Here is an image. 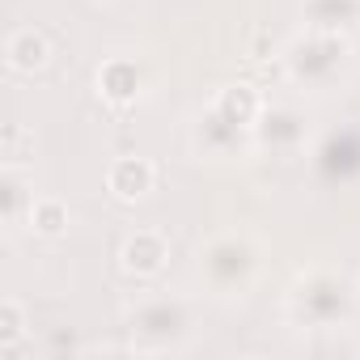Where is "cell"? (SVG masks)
Instances as JSON below:
<instances>
[{"label": "cell", "mask_w": 360, "mask_h": 360, "mask_svg": "<svg viewBox=\"0 0 360 360\" xmlns=\"http://www.w3.org/2000/svg\"><path fill=\"white\" fill-rule=\"evenodd\" d=\"M284 72L297 89L305 94H326L335 89L347 68H352V43L347 34H335V30H314L305 26L288 47H284Z\"/></svg>", "instance_id": "6da1fadb"}, {"label": "cell", "mask_w": 360, "mask_h": 360, "mask_svg": "<svg viewBox=\"0 0 360 360\" xmlns=\"http://www.w3.org/2000/svg\"><path fill=\"white\" fill-rule=\"evenodd\" d=\"M263 267V246L246 229H221L200 246V280L217 297H242Z\"/></svg>", "instance_id": "7a4b0ae2"}, {"label": "cell", "mask_w": 360, "mask_h": 360, "mask_svg": "<svg viewBox=\"0 0 360 360\" xmlns=\"http://www.w3.org/2000/svg\"><path fill=\"white\" fill-rule=\"evenodd\" d=\"M352 284L343 271L335 267H309L292 280L288 288V314L301 322V326H314V330H335L347 322L352 314Z\"/></svg>", "instance_id": "3957f363"}, {"label": "cell", "mask_w": 360, "mask_h": 360, "mask_svg": "<svg viewBox=\"0 0 360 360\" xmlns=\"http://www.w3.org/2000/svg\"><path fill=\"white\" fill-rule=\"evenodd\" d=\"M195 330V314L183 297H144L127 309V335L140 352H178Z\"/></svg>", "instance_id": "277c9868"}, {"label": "cell", "mask_w": 360, "mask_h": 360, "mask_svg": "<svg viewBox=\"0 0 360 360\" xmlns=\"http://www.w3.org/2000/svg\"><path fill=\"white\" fill-rule=\"evenodd\" d=\"M191 148L200 157H208V161H242L259 144H255V127L250 123H238V119H229L225 110H217L208 102L200 110L195 127H191Z\"/></svg>", "instance_id": "5b68a950"}, {"label": "cell", "mask_w": 360, "mask_h": 360, "mask_svg": "<svg viewBox=\"0 0 360 360\" xmlns=\"http://www.w3.org/2000/svg\"><path fill=\"white\" fill-rule=\"evenodd\" d=\"M255 144L276 153V157H288V153H301L309 144V119L301 106H288V102H267L259 123H255Z\"/></svg>", "instance_id": "8992f818"}, {"label": "cell", "mask_w": 360, "mask_h": 360, "mask_svg": "<svg viewBox=\"0 0 360 360\" xmlns=\"http://www.w3.org/2000/svg\"><path fill=\"white\" fill-rule=\"evenodd\" d=\"M314 157V169L322 183H352V178H360V131L356 127H330L314 140L309 148Z\"/></svg>", "instance_id": "52a82bcc"}, {"label": "cell", "mask_w": 360, "mask_h": 360, "mask_svg": "<svg viewBox=\"0 0 360 360\" xmlns=\"http://www.w3.org/2000/svg\"><path fill=\"white\" fill-rule=\"evenodd\" d=\"M34 204H39L34 183L18 169V161H5V169H0V221H5V229H30Z\"/></svg>", "instance_id": "ba28073f"}, {"label": "cell", "mask_w": 360, "mask_h": 360, "mask_svg": "<svg viewBox=\"0 0 360 360\" xmlns=\"http://www.w3.org/2000/svg\"><path fill=\"white\" fill-rule=\"evenodd\" d=\"M165 259H169V242H165V233H157V229H136V233L123 242V250H119L123 271H127V276H140V280L161 276Z\"/></svg>", "instance_id": "9c48e42d"}, {"label": "cell", "mask_w": 360, "mask_h": 360, "mask_svg": "<svg viewBox=\"0 0 360 360\" xmlns=\"http://www.w3.org/2000/svg\"><path fill=\"white\" fill-rule=\"evenodd\" d=\"M153 183H157V169H153V161H144V157H119V161H110V169H106V191H110L115 200H123V204L144 200V195L153 191Z\"/></svg>", "instance_id": "30bf717a"}, {"label": "cell", "mask_w": 360, "mask_h": 360, "mask_svg": "<svg viewBox=\"0 0 360 360\" xmlns=\"http://www.w3.org/2000/svg\"><path fill=\"white\" fill-rule=\"evenodd\" d=\"M47 60H51V43L34 26H18L5 39V64L13 72H39V68H47Z\"/></svg>", "instance_id": "8fae6325"}, {"label": "cell", "mask_w": 360, "mask_h": 360, "mask_svg": "<svg viewBox=\"0 0 360 360\" xmlns=\"http://www.w3.org/2000/svg\"><path fill=\"white\" fill-rule=\"evenodd\" d=\"M301 18L314 30L347 34L360 26V0H301Z\"/></svg>", "instance_id": "7c38bea8"}, {"label": "cell", "mask_w": 360, "mask_h": 360, "mask_svg": "<svg viewBox=\"0 0 360 360\" xmlns=\"http://www.w3.org/2000/svg\"><path fill=\"white\" fill-rule=\"evenodd\" d=\"M140 64L131 56H110L102 68H98V94L110 98V102H136L140 98Z\"/></svg>", "instance_id": "4fadbf2b"}, {"label": "cell", "mask_w": 360, "mask_h": 360, "mask_svg": "<svg viewBox=\"0 0 360 360\" xmlns=\"http://www.w3.org/2000/svg\"><path fill=\"white\" fill-rule=\"evenodd\" d=\"M64 225H68V208H64V200H56V195H39V204H34V212H30V229L43 233V238H56V233H64Z\"/></svg>", "instance_id": "5bb4252c"}, {"label": "cell", "mask_w": 360, "mask_h": 360, "mask_svg": "<svg viewBox=\"0 0 360 360\" xmlns=\"http://www.w3.org/2000/svg\"><path fill=\"white\" fill-rule=\"evenodd\" d=\"M22 335H26V305L18 297H5L0 301V347L9 352Z\"/></svg>", "instance_id": "9a60e30c"}]
</instances>
